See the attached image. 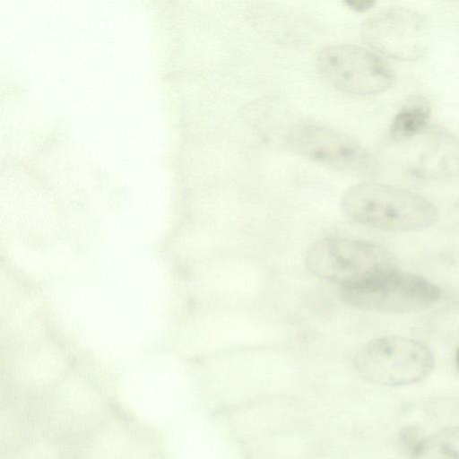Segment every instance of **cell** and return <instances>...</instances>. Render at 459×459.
Returning a JSON list of instances; mask_svg holds the SVG:
<instances>
[{"instance_id": "cell-10", "label": "cell", "mask_w": 459, "mask_h": 459, "mask_svg": "<svg viewBox=\"0 0 459 459\" xmlns=\"http://www.w3.org/2000/svg\"><path fill=\"white\" fill-rule=\"evenodd\" d=\"M411 459H459V426L420 439L411 451Z\"/></svg>"}, {"instance_id": "cell-6", "label": "cell", "mask_w": 459, "mask_h": 459, "mask_svg": "<svg viewBox=\"0 0 459 459\" xmlns=\"http://www.w3.org/2000/svg\"><path fill=\"white\" fill-rule=\"evenodd\" d=\"M365 41L377 52L399 60H416L423 56L429 43V28L418 11L394 5L385 8L362 25Z\"/></svg>"}, {"instance_id": "cell-5", "label": "cell", "mask_w": 459, "mask_h": 459, "mask_svg": "<svg viewBox=\"0 0 459 459\" xmlns=\"http://www.w3.org/2000/svg\"><path fill=\"white\" fill-rule=\"evenodd\" d=\"M322 77L334 88L355 95L385 91L394 82L388 63L374 51L349 44L325 48L316 58Z\"/></svg>"}, {"instance_id": "cell-2", "label": "cell", "mask_w": 459, "mask_h": 459, "mask_svg": "<svg viewBox=\"0 0 459 459\" xmlns=\"http://www.w3.org/2000/svg\"><path fill=\"white\" fill-rule=\"evenodd\" d=\"M306 265L315 275L342 286L363 282L398 270V261L377 244L329 237L316 241L306 255Z\"/></svg>"}, {"instance_id": "cell-8", "label": "cell", "mask_w": 459, "mask_h": 459, "mask_svg": "<svg viewBox=\"0 0 459 459\" xmlns=\"http://www.w3.org/2000/svg\"><path fill=\"white\" fill-rule=\"evenodd\" d=\"M405 168L426 179L448 178L459 174V136L448 130L428 126L411 139L400 143Z\"/></svg>"}, {"instance_id": "cell-12", "label": "cell", "mask_w": 459, "mask_h": 459, "mask_svg": "<svg viewBox=\"0 0 459 459\" xmlns=\"http://www.w3.org/2000/svg\"><path fill=\"white\" fill-rule=\"evenodd\" d=\"M455 361H456V366H457V368L459 369V348H458L457 352H456Z\"/></svg>"}, {"instance_id": "cell-1", "label": "cell", "mask_w": 459, "mask_h": 459, "mask_svg": "<svg viewBox=\"0 0 459 459\" xmlns=\"http://www.w3.org/2000/svg\"><path fill=\"white\" fill-rule=\"evenodd\" d=\"M341 205L354 222L386 231H419L438 219L437 209L424 196L383 183L365 182L351 186L343 195Z\"/></svg>"}, {"instance_id": "cell-7", "label": "cell", "mask_w": 459, "mask_h": 459, "mask_svg": "<svg viewBox=\"0 0 459 459\" xmlns=\"http://www.w3.org/2000/svg\"><path fill=\"white\" fill-rule=\"evenodd\" d=\"M290 143L299 154L339 170L372 175L377 170L373 155L353 138L314 123H301L290 134Z\"/></svg>"}, {"instance_id": "cell-3", "label": "cell", "mask_w": 459, "mask_h": 459, "mask_svg": "<svg viewBox=\"0 0 459 459\" xmlns=\"http://www.w3.org/2000/svg\"><path fill=\"white\" fill-rule=\"evenodd\" d=\"M354 364L365 380L386 386L414 384L434 368L430 350L423 343L401 336L379 337L364 344Z\"/></svg>"}, {"instance_id": "cell-11", "label": "cell", "mask_w": 459, "mask_h": 459, "mask_svg": "<svg viewBox=\"0 0 459 459\" xmlns=\"http://www.w3.org/2000/svg\"><path fill=\"white\" fill-rule=\"evenodd\" d=\"M345 4L357 12H366L369 10L374 4L375 1L372 0H348Z\"/></svg>"}, {"instance_id": "cell-9", "label": "cell", "mask_w": 459, "mask_h": 459, "mask_svg": "<svg viewBox=\"0 0 459 459\" xmlns=\"http://www.w3.org/2000/svg\"><path fill=\"white\" fill-rule=\"evenodd\" d=\"M430 103L424 96H410L395 114L389 127L388 138L392 143H400L423 132L430 119Z\"/></svg>"}, {"instance_id": "cell-4", "label": "cell", "mask_w": 459, "mask_h": 459, "mask_svg": "<svg viewBox=\"0 0 459 459\" xmlns=\"http://www.w3.org/2000/svg\"><path fill=\"white\" fill-rule=\"evenodd\" d=\"M342 300L354 307L378 313L406 314L423 310L440 296L429 280L398 270L371 280L341 287Z\"/></svg>"}]
</instances>
